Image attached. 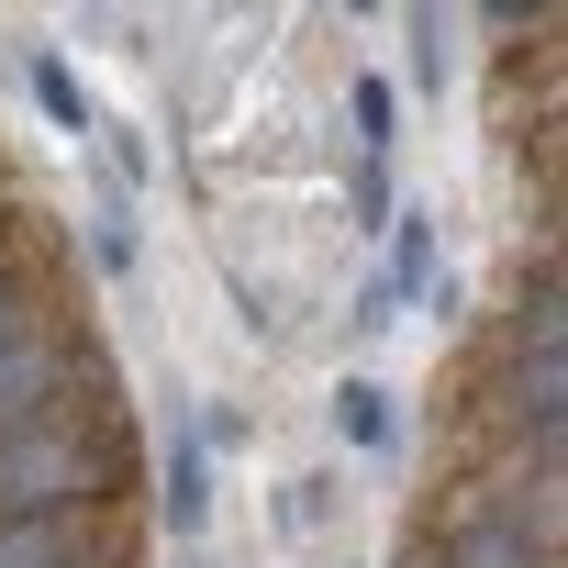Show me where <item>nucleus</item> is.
I'll return each instance as SVG.
<instances>
[{"mask_svg":"<svg viewBox=\"0 0 568 568\" xmlns=\"http://www.w3.org/2000/svg\"><path fill=\"white\" fill-rule=\"evenodd\" d=\"M134 490V446L112 413H68V424H34L0 446V524H34V513H101Z\"/></svg>","mask_w":568,"mask_h":568,"instance_id":"f257e3e1","label":"nucleus"},{"mask_svg":"<svg viewBox=\"0 0 568 568\" xmlns=\"http://www.w3.org/2000/svg\"><path fill=\"white\" fill-rule=\"evenodd\" d=\"M501 357H568V278H557V234L535 245V267L501 302Z\"/></svg>","mask_w":568,"mask_h":568,"instance_id":"f03ea898","label":"nucleus"},{"mask_svg":"<svg viewBox=\"0 0 568 568\" xmlns=\"http://www.w3.org/2000/svg\"><path fill=\"white\" fill-rule=\"evenodd\" d=\"M156 513H168V535H179V546L212 524V446H201L190 424H179V435H168V457H156Z\"/></svg>","mask_w":568,"mask_h":568,"instance_id":"7ed1b4c3","label":"nucleus"},{"mask_svg":"<svg viewBox=\"0 0 568 568\" xmlns=\"http://www.w3.org/2000/svg\"><path fill=\"white\" fill-rule=\"evenodd\" d=\"M390 313L402 302H424V291H446V245H435V212H390Z\"/></svg>","mask_w":568,"mask_h":568,"instance_id":"20e7f679","label":"nucleus"},{"mask_svg":"<svg viewBox=\"0 0 568 568\" xmlns=\"http://www.w3.org/2000/svg\"><path fill=\"white\" fill-rule=\"evenodd\" d=\"M335 446H357V457H390V446H402V413H390V390H379L368 368L335 379Z\"/></svg>","mask_w":568,"mask_h":568,"instance_id":"39448f33","label":"nucleus"},{"mask_svg":"<svg viewBox=\"0 0 568 568\" xmlns=\"http://www.w3.org/2000/svg\"><path fill=\"white\" fill-rule=\"evenodd\" d=\"M23 90H34V112H45L57 134H101V112H90V90H79V68H68L57 45H34V57H23Z\"/></svg>","mask_w":568,"mask_h":568,"instance_id":"423d86ee","label":"nucleus"},{"mask_svg":"<svg viewBox=\"0 0 568 568\" xmlns=\"http://www.w3.org/2000/svg\"><path fill=\"white\" fill-rule=\"evenodd\" d=\"M346 112H357V168H390V145H402V101H390V79H346Z\"/></svg>","mask_w":568,"mask_h":568,"instance_id":"0eeeda50","label":"nucleus"},{"mask_svg":"<svg viewBox=\"0 0 568 568\" xmlns=\"http://www.w3.org/2000/svg\"><path fill=\"white\" fill-rule=\"evenodd\" d=\"M134 256H145V234H134V201H123V190H112V201H101V212H90V267H101V278H123V267H134Z\"/></svg>","mask_w":568,"mask_h":568,"instance_id":"6e6552de","label":"nucleus"},{"mask_svg":"<svg viewBox=\"0 0 568 568\" xmlns=\"http://www.w3.org/2000/svg\"><path fill=\"white\" fill-rule=\"evenodd\" d=\"M402 45H413V90H446V68H457L446 57V23L435 12H402Z\"/></svg>","mask_w":568,"mask_h":568,"instance_id":"1a4fd4ad","label":"nucleus"},{"mask_svg":"<svg viewBox=\"0 0 568 568\" xmlns=\"http://www.w3.org/2000/svg\"><path fill=\"white\" fill-rule=\"evenodd\" d=\"M390 212H402L390 168H357V179H346V223H357V234H390Z\"/></svg>","mask_w":568,"mask_h":568,"instance_id":"9d476101","label":"nucleus"},{"mask_svg":"<svg viewBox=\"0 0 568 568\" xmlns=\"http://www.w3.org/2000/svg\"><path fill=\"white\" fill-rule=\"evenodd\" d=\"M23 335H34V278H23L12 256H0V357H12Z\"/></svg>","mask_w":568,"mask_h":568,"instance_id":"9b49d317","label":"nucleus"},{"mask_svg":"<svg viewBox=\"0 0 568 568\" xmlns=\"http://www.w3.org/2000/svg\"><path fill=\"white\" fill-rule=\"evenodd\" d=\"M324 513H335V479H324V468H313V479H291V501H278V524H291V535H313Z\"/></svg>","mask_w":568,"mask_h":568,"instance_id":"f8f14e48","label":"nucleus"},{"mask_svg":"<svg viewBox=\"0 0 568 568\" xmlns=\"http://www.w3.org/2000/svg\"><path fill=\"white\" fill-rule=\"evenodd\" d=\"M101 156H112V179H123V190L145 179V134H134V123H101Z\"/></svg>","mask_w":568,"mask_h":568,"instance_id":"ddd939ff","label":"nucleus"},{"mask_svg":"<svg viewBox=\"0 0 568 568\" xmlns=\"http://www.w3.org/2000/svg\"><path fill=\"white\" fill-rule=\"evenodd\" d=\"M402 568H446V557H435V546H413V557H402Z\"/></svg>","mask_w":568,"mask_h":568,"instance_id":"4468645a","label":"nucleus"},{"mask_svg":"<svg viewBox=\"0 0 568 568\" xmlns=\"http://www.w3.org/2000/svg\"><path fill=\"white\" fill-rule=\"evenodd\" d=\"M79 568H123V557H112V546H90V557H79Z\"/></svg>","mask_w":568,"mask_h":568,"instance_id":"2eb2a0df","label":"nucleus"},{"mask_svg":"<svg viewBox=\"0 0 568 568\" xmlns=\"http://www.w3.org/2000/svg\"><path fill=\"white\" fill-rule=\"evenodd\" d=\"M179 568H201V557H179Z\"/></svg>","mask_w":568,"mask_h":568,"instance_id":"dca6fc26","label":"nucleus"}]
</instances>
